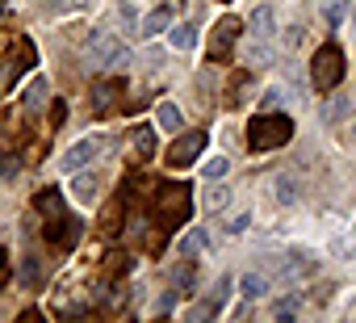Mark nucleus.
<instances>
[{
	"mask_svg": "<svg viewBox=\"0 0 356 323\" xmlns=\"http://www.w3.org/2000/svg\"><path fill=\"white\" fill-rule=\"evenodd\" d=\"M227 294H231V277H218V285H214V294L206 298V302H197L193 310H189V319H210L222 302H227Z\"/></svg>",
	"mask_w": 356,
	"mask_h": 323,
	"instance_id": "9d476101",
	"label": "nucleus"
},
{
	"mask_svg": "<svg viewBox=\"0 0 356 323\" xmlns=\"http://www.w3.org/2000/svg\"><path fill=\"white\" fill-rule=\"evenodd\" d=\"M248 223H252V219H248V214H239V219H231V223H227V227H231V231H235V235H239V231H243V227H248Z\"/></svg>",
	"mask_w": 356,
	"mask_h": 323,
	"instance_id": "473e14b6",
	"label": "nucleus"
},
{
	"mask_svg": "<svg viewBox=\"0 0 356 323\" xmlns=\"http://www.w3.org/2000/svg\"><path fill=\"white\" fill-rule=\"evenodd\" d=\"M30 68H34V42L22 38V42L13 47V59H9V76H5V84H13L17 72H30Z\"/></svg>",
	"mask_w": 356,
	"mask_h": 323,
	"instance_id": "9b49d317",
	"label": "nucleus"
},
{
	"mask_svg": "<svg viewBox=\"0 0 356 323\" xmlns=\"http://www.w3.org/2000/svg\"><path fill=\"white\" fill-rule=\"evenodd\" d=\"M248 22H252V34H256V38H268V34H273V22H277V17H273V9H268V5H256Z\"/></svg>",
	"mask_w": 356,
	"mask_h": 323,
	"instance_id": "ddd939ff",
	"label": "nucleus"
},
{
	"mask_svg": "<svg viewBox=\"0 0 356 323\" xmlns=\"http://www.w3.org/2000/svg\"><path fill=\"white\" fill-rule=\"evenodd\" d=\"M289 134H293L289 113H260V118L248 126V143H252L256 151H273V147L289 143Z\"/></svg>",
	"mask_w": 356,
	"mask_h": 323,
	"instance_id": "f03ea898",
	"label": "nucleus"
},
{
	"mask_svg": "<svg viewBox=\"0 0 356 323\" xmlns=\"http://www.w3.org/2000/svg\"><path fill=\"white\" fill-rule=\"evenodd\" d=\"M101 147H105L101 139H80V143H76V147H72V151L63 155V168H67V173H76V168H84V164H88V159H92V155H97Z\"/></svg>",
	"mask_w": 356,
	"mask_h": 323,
	"instance_id": "1a4fd4ad",
	"label": "nucleus"
},
{
	"mask_svg": "<svg viewBox=\"0 0 356 323\" xmlns=\"http://www.w3.org/2000/svg\"><path fill=\"white\" fill-rule=\"evenodd\" d=\"M26 285H38V260L26 256Z\"/></svg>",
	"mask_w": 356,
	"mask_h": 323,
	"instance_id": "c85d7f7f",
	"label": "nucleus"
},
{
	"mask_svg": "<svg viewBox=\"0 0 356 323\" xmlns=\"http://www.w3.org/2000/svg\"><path fill=\"white\" fill-rule=\"evenodd\" d=\"M84 59H88V68H122V63L130 59V51H126L113 34H92Z\"/></svg>",
	"mask_w": 356,
	"mask_h": 323,
	"instance_id": "39448f33",
	"label": "nucleus"
},
{
	"mask_svg": "<svg viewBox=\"0 0 356 323\" xmlns=\"http://www.w3.org/2000/svg\"><path fill=\"white\" fill-rule=\"evenodd\" d=\"M151 147H155V130H151V126H138V130H134V159H147Z\"/></svg>",
	"mask_w": 356,
	"mask_h": 323,
	"instance_id": "a211bd4d",
	"label": "nucleus"
},
{
	"mask_svg": "<svg viewBox=\"0 0 356 323\" xmlns=\"http://www.w3.org/2000/svg\"><path fill=\"white\" fill-rule=\"evenodd\" d=\"M248 63H252V68L273 63V47H268V38H252V42H248Z\"/></svg>",
	"mask_w": 356,
	"mask_h": 323,
	"instance_id": "2eb2a0df",
	"label": "nucleus"
},
{
	"mask_svg": "<svg viewBox=\"0 0 356 323\" xmlns=\"http://www.w3.org/2000/svg\"><path fill=\"white\" fill-rule=\"evenodd\" d=\"M285 315H293V298H285V302H277V319H285Z\"/></svg>",
	"mask_w": 356,
	"mask_h": 323,
	"instance_id": "72a5a7b5",
	"label": "nucleus"
},
{
	"mask_svg": "<svg viewBox=\"0 0 356 323\" xmlns=\"http://www.w3.org/2000/svg\"><path fill=\"white\" fill-rule=\"evenodd\" d=\"M155 122H159L163 130H181V126H185V118H181V109H176V105H168V101H163V105L155 109Z\"/></svg>",
	"mask_w": 356,
	"mask_h": 323,
	"instance_id": "f3484780",
	"label": "nucleus"
},
{
	"mask_svg": "<svg viewBox=\"0 0 356 323\" xmlns=\"http://www.w3.org/2000/svg\"><path fill=\"white\" fill-rule=\"evenodd\" d=\"M47 105V80L42 76H34L30 84H26V109L34 113V109H42Z\"/></svg>",
	"mask_w": 356,
	"mask_h": 323,
	"instance_id": "dca6fc26",
	"label": "nucleus"
},
{
	"mask_svg": "<svg viewBox=\"0 0 356 323\" xmlns=\"http://www.w3.org/2000/svg\"><path fill=\"white\" fill-rule=\"evenodd\" d=\"M235 38H239V17H222L218 26H214V34H210V59H231V47H235Z\"/></svg>",
	"mask_w": 356,
	"mask_h": 323,
	"instance_id": "0eeeda50",
	"label": "nucleus"
},
{
	"mask_svg": "<svg viewBox=\"0 0 356 323\" xmlns=\"http://www.w3.org/2000/svg\"><path fill=\"white\" fill-rule=\"evenodd\" d=\"M331 252H335L339 260H352V256H356V239H335V244H331Z\"/></svg>",
	"mask_w": 356,
	"mask_h": 323,
	"instance_id": "393cba45",
	"label": "nucleus"
},
{
	"mask_svg": "<svg viewBox=\"0 0 356 323\" xmlns=\"http://www.w3.org/2000/svg\"><path fill=\"white\" fill-rule=\"evenodd\" d=\"M63 113H67V109H63V105H59V101H55V109H51V126H55V130H59V126H63Z\"/></svg>",
	"mask_w": 356,
	"mask_h": 323,
	"instance_id": "7c9ffc66",
	"label": "nucleus"
},
{
	"mask_svg": "<svg viewBox=\"0 0 356 323\" xmlns=\"http://www.w3.org/2000/svg\"><path fill=\"white\" fill-rule=\"evenodd\" d=\"M277 198L285 206H293L298 202V177H277Z\"/></svg>",
	"mask_w": 356,
	"mask_h": 323,
	"instance_id": "4be33fe9",
	"label": "nucleus"
},
{
	"mask_svg": "<svg viewBox=\"0 0 356 323\" xmlns=\"http://www.w3.org/2000/svg\"><path fill=\"white\" fill-rule=\"evenodd\" d=\"M118 22H122V30H138V17H134L130 0H122V5H118Z\"/></svg>",
	"mask_w": 356,
	"mask_h": 323,
	"instance_id": "5701e85b",
	"label": "nucleus"
},
{
	"mask_svg": "<svg viewBox=\"0 0 356 323\" xmlns=\"http://www.w3.org/2000/svg\"><path fill=\"white\" fill-rule=\"evenodd\" d=\"M92 0H55V13L63 17V13H80V9H88Z\"/></svg>",
	"mask_w": 356,
	"mask_h": 323,
	"instance_id": "b1692460",
	"label": "nucleus"
},
{
	"mask_svg": "<svg viewBox=\"0 0 356 323\" xmlns=\"http://www.w3.org/2000/svg\"><path fill=\"white\" fill-rule=\"evenodd\" d=\"M38 210L51 219V223H47V239H51L59 252H67V248L80 239V223L63 210V198H59V194H38Z\"/></svg>",
	"mask_w": 356,
	"mask_h": 323,
	"instance_id": "f257e3e1",
	"label": "nucleus"
},
{
	"mask_svg": "<svg viewBox=\"0 0 356 323\" xmlns=\"http://www.w3.org/2000/svg\"><path fill=\"white\" fill-rule=\"evenodd\" d=\"M168 22H172V5H159V9L138 26V30H143L147 38H155V34H163V30H168Z\"/></svg>",
	"mask_w": 356,
	"mask_h": 323,
	"instance_id": "f8f14e48",
	"label": "nucleus"
},
{
	"mask_svg": "<svg viewBox=\"0 0 356 323\" xmlns=\"http://www.w3.org/2000/svg\"><path fill=\"white\" fill-rule=\"evenodd\" d=\"M206 231H189V235H181V256H197V252H206Z\"/></svg>",
	"mask_w": 356,
	"mask_h": 323,
	"instance_id": "6ab92c4d",
	"label": "nucleus"
},
{
	"mask_svg": "<svg viewBox=\"0 0 356 323\" xmlns=\"http://www.w3.org/2000/svg\"><path fill=\"white\" fill-rule=\"evenodd\" d=\"M118 93H122V84H113V80H101V84H92V93H88V105H92V113H97V118H105V113L113 109Z\"/></svg>",
	"mask_w": 356,
	"mask_h": 323,
	"instance_id": "6e6552de",
	"label": "nucleus"
},
{
	"mask_svg": "<svg viewBox=\"0 0 356 323\" xmlns=\"http://www.w3.org/2000/svg\"><path fill=\"white\" fill-rule=\"evenodd\" d=\"M202 147H206V134H202V130L181 134V139L172 143V151H168V164H172V168H189L193 159L202 155Z\"/></svg>",
	"mask_w": 356,
	"mask_h": 323,
	"instance_id": "423d86ee",
	"label": "nucleus"
},
{
	"mask_svg": "<svg viewBox=\"0 0 356 323\" xmlns=\"http://www.w3.org/2000/svg\"><path fill=\"white\" fill-rule=\"evenodd\" d=\"M168 38H172V47H176V51H189V47L197 42L193 26H172V34H168Z\"/></svg>",
	"mask_w": 356,
	"mask_h": 323,
	"instance_id": "aec40b11",
	"label": "nucleus"
},
{
	"mask_svg": "<svg viewBox=\"0 0 356 323\" xmlns=\"http://www.w3.org/2000/svg\"><path fill=\"white\" fill-rule=\"evenodd\" d=\"M343 113H348V101H343V97H339V101H331V105L323 109V118H327V122H335V118H343Z\"/></svg>",
	"mask_w": 356,
	"mask_h": 323,
	"instance_id": "a878e982",
	"label": "nucleus"
},
{
	"mask_svg": "<svg viewBox=\"0 0 356 323\" xmlns=\"http://www.w3.org/2000/svg\"><path fill=\"white\" fill-rule=\"evenodd\" d=\"M227 168H231L227 155H222V159H210V164H206V177H227Z\"/></svg>",
	"mask_w": 356,
	"mask_h": 323,
	"instance_id": "bb28decb",
	"label": "nucleus"
},
{
	"mask_svg": "<svg viewBox=\"0 0 356 323\" xmlns=\"http://www.w3.org/2000/svg\"><path fill=\"white\" fill-rule=\"evenodd\" d=\"M97 189H101V181H97L92 173L72 181V198H76V202H97Z\"/></svg>",
	"mask_w": 356,
	"mask_h": 323,
	"instance_id": "4468645a",
	"label": "nucleus"
},
{
	"mask_svg": "<svg viewBox=\"0 0 356 323\" xmlns=\"http://www.w3.org/2000/svg\"><path fill=\"white\" fill-rule=\"evenodd\" d=\"M235 93H231V105H239L243 97H248V76H235V84H231Z\"/></svg>",
	"mask_w": 356,
	"mask_h": 323,
	"instance_id": "cd10ccee",
	"label": "nucleus"
},
{
	"mask_svg": "<svg viewBox=\"0 0 356 323\" xmlns=\"http://www.w3.org/2000/svg\"><path fill=\"white\" fill-rule=\"evenodd\" d=\"M339 17H343V9L339 5H327V26H339Z\"/></svg>",
	"mask_w": 356,
	"mask_h": 323,
	"instance_id": "c756f323",
	"label": "nucleus"
},
{
	"mask_svg": "<svg viewBox=\"0 0 356 323\" xmlns=\"http://www.w3.org/2000/svg\"><path fill=\"white\" fill-rule=\"evenodd\" d=\"M155 210L168 219L163 227L185 223V219H189V210H193V202H189V189H185V185H159V189H155Z\"/></svg>",
	"mask_w": 356,
	"mask_h": 323,
	"instance_id": "20e7f679",
	"label": "nucleus"
},
{
	"mask_svg": "<svg viewBox=\"0 0 356 323\" xmlns=\"http://www.w3.org/2000/svg\"><path fill=\"white\" fill-rule=\"evenodd\" d=\"M310 80H314L318 93H331V88L343 80V51H339L335 42H327V47L314 55V63H310Z\"/></svg>",
	"mask_w": 356,
	"mask_h": 323,
	"instance_id": "7ed1b4c3",
	"label": "nucleus"
},
{
	"mask_svg": "<svg viewBox=\"0 0 356 323\" xmlns=\"http://www.w3.org/2000/svg\"><path fill=\"white\" fill-rule=\"evenodd\" d=\"M239 290H243V298H260V294L268 290V277H260V273H248V277L239 281Z\"/></svg>",
	"mask_w": 356,
	"mask_h": 323,
	"instance_id": "412c9836",
	"label": "nucleus"
},
{
	"mask_svg": "<svg viewBox=\"0 0 356 323\" xmlns=\"http://www.w3.org/2000/svg\"><path fill=\"white\" fill-rule=\"evenodd\" d=\"M227 198H231V194H227V189H214V194H210V206H214V210H218V206H227Z\"/></svg>",
	"mask_w": 356,
	"mask_h": 323,
	"instance_id": "2f4dec72",
	"label": "nucleus"
}]
</instances>
